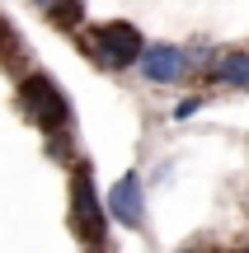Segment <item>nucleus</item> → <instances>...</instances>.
<instances>
[{
	"mask_svg": "<svg viewBox=\"0 0 249 253\" xmlns=\"http://www.w3.org/2000/svg\"><path fill=\"white\" fill-rule=\"evenodd\" d=\"M14 103L24 108V118L43 131V141L47 136H71V122H75V113H71V99L61 94V84L52 80V75H43V71H28V75H19V84H14Z\"/></svg>",
	"mask_w": 249,
	"mask_h": 253,
	"instance_id": "nucleus-1",
	"label": "nucleus"
},
{
	"mask_svg": "<svg viewBox=\"0 0 249 253\" xmlns=\"http://www.w3.org/2000/svg\"><path fill=\"white\" fill-rule=\"evenodd\" d=\"M80 42H85V52L94 56V66H103V71H132L141 47H146V38H141L137 24L113 19V24H90Z\"/></svg>",
	"mask_w": 249,
	"mask_h": 253,
	"instance_id": "nucleus-2",
	"label": "nucleus"
},
{
	"mask_svg": "<svg viewBox=\"0 0 249 253\" xmlns=\"http://www.w3.org/2000/svg\"><path fill=\"white\" fill-rule=\"evenodd\" d=\"M108 211L99 202V188H94L90 164H75L71 169V230L85 249H103L108 244Z\"/></svg>",
	"mask_w": 249,
	"mask_h": 253,
	"instance_id": "nucleus-3",
	"label": "nucleus"
},
{
	"mask_svg": "<svg viewBox=\"0 0 249 253\" xmlns=\"http://www.w3.org/2000/svg\"><path fill=\"white\" fill-rule=\"evenodd\" d=\"M137 71L146 84H184L188 75L198 71L193 61V47H179V42H146L137 56Z\"/></svg>",
	"mask_w": 249,
	"mask_h": 253,
	"instance_id": "nucleus-4",
	"label": "nucleus"
},
{
	"mask_svg": "<svg viewBox=\"0 0 249 253\" xmlns=\"http://www.w3.org/2000/svg\"><path fill=\"white\" fill-rule=\"evenodd\" d=\"M103 211H108V220H118L122 230H141L146 225V183H141L137 169L113 183V192L103 197Z\"/></svg>",
	"mask_w": 249,
	"mask_h": 253,
	"instance_id": "nucleus-5",
	"label": "nucleus"
},
{
	"mask_svg": "<svg viewBox=\"0 0 249 253\" xmlns=\"http://www.w3.org/2000/svg\"><path fill=\"white\" fill-rule=\"evenodd\" d=\"M202 71L212 75L221 89H249V52H226V56H216V61H207Z\"/></svg>",
	"mask_w": 249,
	"mask_h": 253,
	"instance_id": "nucleus-6",
	"label": "nucleus"
},
{
	"mask_svg": "<svg viewBox=\"0 0 249 253\" xmlns=\"http://www.w3.org/2000/svg\"><path fill=\"white\" fill-rule=\"evenodd\" d=\"M33 9H38L52 28H66V33L85 24V0H33Z\"/></svg>",
	"mask_w": 249,
	"mask_h": 253,
	"instance_id": "nucleus-7",
	"label": "nucleus"
},
{
	"mask_svg": "<svg viewBox=\"0 0 249 253\" xmlns=\"http://www.w3.org/2000/svg\"><path fill=\"white\" fill-rule=\"evenodd\" d=\"M19 52H24V42L14 38V24L0 19V61H9V56H19Z\"/></svg>",
	"mask_w": 249,
	"mask_h": 253,
	"instance_id": "nucleus-8",
	"label": "nucleus"
},
{
	"mask_svg": "<svg viewBox=\"0 0 249 253\" xmlns=\"http://www.w3.org/2000/svg\"><path fill=\"white\" fill-rule=\"evenodd\" d=\"M207 108V94H184V99L174 103V122H188L193 113H202Z\"/></svg>",
	"mask_w": 249,
	"mask_h": 253,
	"instance_id": "nucleus-9",
	"label": "nucleus"
},
{
	"mask_svg": "<svg viewBox=\"0 0 249 253\" xmlns=\"http://www.w3.org/2000/svg\"><path fill=\"white\" fill-rule=\"evenodd\" d=\"M85 253H108V244H103V249H85Z\"/></svg>",
	"mask_w": 249,
	"mask_h": 253,
	"instance_id": "nucleus-10",
	"label": "nucleus"
},
{
	"mask_svg": "<svg viewBox=\"0 0 249 253\" xmlns=\"http://www.w3.org/2000/svg\"><path fill=\"white\" fill-rule=\"evenodd\" d=\"M184 253H207V249H184Z\"/></svg>",
	"mask_w": 249,
	"mask_h": 253,
	"instance_id": "nucleus-11",
	"label": "nucleus"
},
{
	"mask_svg": "<svg viewBox=\"0 0 249 253\" xmlns=\"http://www.w3.org/2000/svg\"><path fill=\"white\" fill-rule=\"evenodd\" d=\"M235 253H249V249H235Z\"/></svg>",
	"mask_w": 249,
	"mask_h": 253,
	"instance_id": "nucleus-12",
	"label": "nucleus"
}]
</instances>
